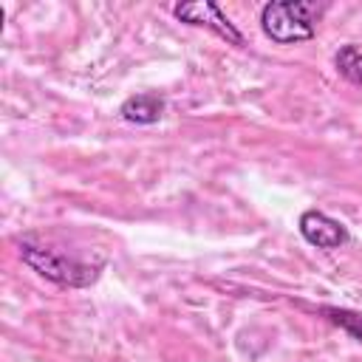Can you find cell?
<instances>
[{"mask_svg":"<svg viewBox=\"0 0 362 362\" xmlns=\"http://www.w3.org/2000/svg\"><path fill=\"white\" fill-rule=\"evenodd\" d=\"M17 249H20V260L25 266H31L40 277H45L57 286H68V288H85V286L96 283L99 269H102L99 263H88V260H79L54 246L34 243L31 238H23L17 243Z\"/></svg>","mask_w":362,"mask_h":362,"instance_id":"1","label":"cell"},{"mask_svg":"<svg viewBox=\"0 0 362 362\" xmlns=\"http://www.w3.org/2000/svg\"><path fill=\"white\" fill-rule=\"evenodd\" d=\"M325 14V3L314 0H272L260 8V28L263 34L277 42H303L317 34V23Z\"/></svg>","mask_w":362,"mask_h":362,"instance_id":"2","label":"cell"},{"mask_svg":"<svg viewBox=\"0 0 362 362\" xmlns=\"http://www.w3.org/2000/svg\"><path fill=\"white\" fill-rule=\"evenodd\" d=\"M173 14L187 23V25H198V28H209L212 34H218L221 40H226L229 45H243V34L235 28V23L221 11L218 3L212 0H195V3H178L173 8Z\"/></svg>","mask_w":362,"mask_h":362,"instance_id":"3","label":"cell"},{"mask_svg":"<svg viewBox=\"0 0 362 362\" xmlns=\"http://www.w3.org/2000/svg\"><path fill=\"white\" fill-rule=\"evenodd\" d=\"M297 226H300V235L305 238V243H311L317 249H339L342 243H348V229L337 218H331L320 209H305L300 215Z\"/></svg>","mask_w":362,"mask_h":362,"instance_id":"4","label":"cell"},{"mask_svg":"<svg viewBox=\"0 0 362 362\" xmlns=\"http://www.w3.org/2000/svg\"><path fill=\"white\" fill-rule=\"evenodd\" d=\"M122 119L124 122H133V124H156L164 113V99L153 90L147 93H136V96H127L119 107Z\"/></svg>","mask_w":362,"mask_h":362,"instance_id":"5","label":"cell"},{"mask_svg":"<svg viewBox=\"0 0 362 362\" xmlns=\"http://www.w3.org/2000/svg\"><path fill=\"white\" fill-rule=\"evenodd\" d=\"M320 314L334 322L337 328H342L351 339L362 342V311H351V308H337V305H322Z\"/></svg>","mask_w":362,"mask_h":362,"instance_id":"6","label":"cell"},{"mask_svg":"<svg viewBox=\"0 0 362 362\" xmlns=\"http://www.w3.org/2000/svg\"><path fill=\"white\" fill-rule=\"evenodd\" d=\"M334 65H337L339 76H345L348 82L362 88V51L356 45H342L334 57Z\"/></svg>","mask_w":362,"mask_h":362,"instance_id":"7","label":"cell"}]
</instances>
